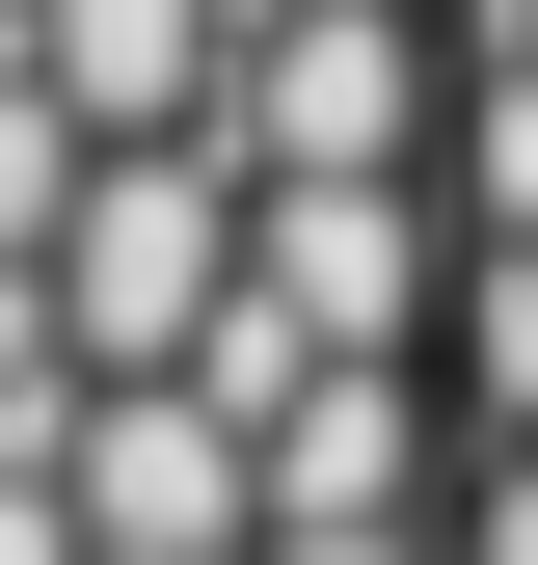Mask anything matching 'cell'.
Segmentation results:
<instances>
[{
	"mask_svg": "<svg viewBox=\"0 0 538 565\" xmlns=\"http://www.w3.org/2000/svg\"><path fill=\"white\" fill-rule=\"evenodd\" d=\"M216 135L243 189H404L431 162V28L404 0H269V28H216Z\"/></svg>",
	"mask_w": 538,
	"mask_h": 565,
	"instance_id": "cell-1",
	"label": "cell"
},
{
	"mask_svg": "<svg viewBox=\"0 0 538 565\" xmlns=\"http://www.w3.org/2000/svg\"><path fill=\"white\" fill-rule=\"evenodd\" d=\"M216 269H243V162H216V135H108L82 216L28 243V297H54V350H82V377H162V350L216 323Z\"/></svg>",
	"mask_w": 538,
	"mask_h": 565,
	"instance_id": "cell-2",
	"label": "cell"
},
{
	"mask_svg": "<svg viewBox=\"0 0 538 565\" xmlns=\"http://www.w3.org/2000/svg\"><path fill=\"white\" fill-rule=\"evenodd\" d=\"M216 297L297 350V377H404V323H431V189H243Z\"/></svg>",
	"mask_w": 538,
	"mask_h": 565,
	"instance_id": "cell-3",
	"label": "cell"
},
{
	"mask_svg": "<svg viewBox=\"0 0 538 565\" xmlns=\"http://www.w3.org/2000/svg\"><path fill=\"white\" fill-rule=\"evenodd\" d=\"M54 539L82 565H243V431L162 377H82V431H54Z\"/></svg>",
	"mask_w": 538,
	"mask_h": 565,
	"instance_id": "cell-4",
	"label": "cell"
},
{
	"mask_svg": "<svg viewBox=\"0 0 538 565\" xmlns=\"http://www.w3.org/2000/svg\"><path fill=\"white\" fill-rule=\"evenodd\" d=\"M28 108L54 135H189L216 108V0H28Z\"/></svg>",
	"mask_w": 538,
	"mask_h": 565,
	"instance_id": "cell-5",
	"label": "cell"
},
{
	"mask_svg": "<svg viewBox=\"0 0 538 565\" xmlns=\"http://www.w3.org/2000/svg\"><path fill=\"white\" fill-rule=\"evenodd\" d=\"M82 162H108V135H54V108H28V82H0V269H28V243H54V216H82Z\"/></svg>",
	"mask_w": 538,
	"mask_h": 565,
	"instance_id": "cell-6",
	"label": "cell"
},
{
	"mask_svg": "<svg viewBox=\"0 0 538 565\" xmlns=\"http://www.w3.org/2000/svg\"><path fill=\"white\" fill-rule=\"evenodd\" d=\"M485 377L538 404V216H485Z\"/></svg>",
	"mask_w": 538,
	"mask_h": 565,
	"instance_id": "cell-7",
	"label": "cell"
},
{
	"mask_svg": "<svg viewBox=\"0 0 538 565\" xmlns=\"http://www.w3.org/2000/svg\"><path fill=\"white\" fill-rule=\"evenodd\" d=\"M243 565H431V539H243Z\"/></svg>",
	"mask_w": 538,
	"mask_h": 565,
	"instance_id": "cell-8",
	"label": "cell"
}]
</instances>
